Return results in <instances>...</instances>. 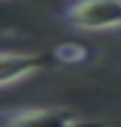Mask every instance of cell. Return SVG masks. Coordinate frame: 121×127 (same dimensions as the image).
Here are the masks:
<instances>
[{"mask_svg": "<svg viewBox=\"0 0 121 127\" xmlns=\"http://www.w3.org/2000/svg\"><path fill=\"white\" fill-rule=\"evenodd\" d=\"M60 17L74 31H121V0H69Z\"/></svg>", "mask_w": 121, "mask_h": 127, "instance_id": "6da1fadb", "label": "cell"}, {"mask_svg": "<svg viewBox=\"0 0 121 127\" xmlns=\"http://www.w3.org/2000/svg\"><path fill=\"white\" fill-rule=\"evenodd\" d=\"M52 58L58 64H83L91 58V50L83 44V41H63L52 50Z\"/></svg>", "mask_w": 121, "mask_h": 127, "instance_id": "277c9868", "label": "cell"}, {"mask_svg": "<svg viewBox=\"0 0 121 127\" xmlns=\"http://www.w3.org/2000/svg\"><path fill=\"white\" fill-rule=\"evenodd\" d=\"M0 127H99L63 108H14L0 113Z\"/></svg>", "mask_w": 121, "mask_h": 127, "instance_id": "7a4b0ae2", "label": "cell"}, {"mask_svg": "<svg viewBox=\"0 0 121 127\" xmlns=\"http://www.w3.org/2000/svg\"><path fill=\"white\" fill-rule=\"evenodd\" d=\"M44 66H47V58L44 55L0 50V89L14 86V83H19V80H28L30 75L41 72Z\"/></svg>", "mask_w": 121, "mask_h": 127, "instance_id": "3957f363", "label": "cell"}]
</instances>
